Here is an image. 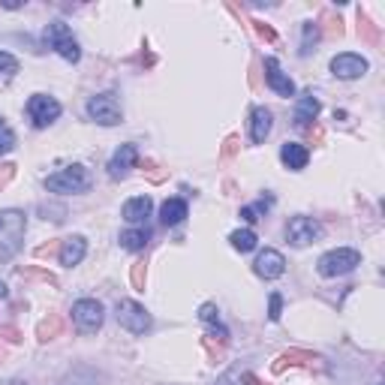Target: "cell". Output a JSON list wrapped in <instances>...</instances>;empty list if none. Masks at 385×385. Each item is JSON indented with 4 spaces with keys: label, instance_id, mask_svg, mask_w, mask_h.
Segmentation results:
<instances>
[{
    "label": "cell",
    "instance_id": "36",
    "mask_svg": "<svg viewBox=\"0 0 385 385\" xmlns=\"http://www.w3.org/2000/svg\"><path fill=\"white\" fill-rule=\"evenodd\" d=\"M0 334H4V340H9V343H18L21 340V334L16 328H9V325H6V328H0Z\"/></svg>",
    "mask_w": 385,
    "mask_h": 385
},
{
    "label": "cell",
    "instance_id": "35",
    "mask_svg": "<svg viewBox=\"0 0 385 385\" xmlns=\"http://www.w3.org/2000/svg\"><path fill=\"white\" fill-rule=\"evenodd\" d=\"M238 144H241V139H238V136H229V139H226V144H223V156H232V154L238 151Z\"/></svg>",
    "mask_w": 385,
    "mask_h": 385
},
{
    "label": "cell",
    "instance_id": "18",
    "mask_svg": "<svg viewBox=\"0 0 385 385\" xmlns=\"http://www.w3.org/2000/svg\"><path fill=\"white\" fill-rule=\"evenodd\" d=\"M151 208H154V202L148 196H136V199H130L124 205V220L132 223V226H142L144 223V217H151Z\"/></svg>",
    "mask_w": 385,
    "mask_h": 385
},
{
    "label": "cell",
    "instance_id": "11",
    "mask_svg": "<svg viewBox=\"0 0 385 385\" xmlns=\"http://www.w3.org/2000/svg\"><path fill=\"white\" fill-rule=\"evenodd\" d=\"M253 271H256L262 280H277L283 271H286V259H283V253H277V250H271V247H265L259 256H256V262H253Z\"/></svg>",
    "mask_w": 385,
    "mask_h": 385
},
{
    "label": "cell",
    "instance_id": "5",
    "mask_svg": "<svg viewBox=\"0 0 385 385\" xmlns=\"http://www.w3.org/2000/svg\"><path fill=\"white\" fill-rule=\"evenodd\" d=\"M103 319H105V313H103L100 301L81 298V301L72 304V322H76V328L81 334H96V331L103 328Z\"/></svg>",
    "mask_w": 385,
    "mask_h": 385
},
{
    "label": "cell",
    "instance_id": "3",
    "mask_svg": "<svg viewBox=\"0 0 385 385\" xmlns=\"http://www.w3.org/2000/svg\"><path fill=\"white\" fill-rule=\"evenodd\" d=\"M361 265V253L358 250H349V247H340V250H328L325 256H319L316 268L322 277H343L349 271H355Z\"/></svg>",
    "mask_w": 385,
    "mask_h": 385
},
{
    "label": "cell",
    "instance_id": "19",
    "mask_svg": "<svg viewBox=\"0 0 385 385\" xmlns=\"http://www.w3.org/2000/svg\"><path fill=\"white\" fill-rule=\"evenodd\" d=\"M319 115V100L313 93H304L295 105V127H310V120H316Z\"/></svg>",
    "mask_w": 385,
    "mask_h": 385
},
{
    "label": "cell",
    "instance_id": "14",
    "mask_svg": "<svg viewBox=\"0 0 385 385\" xmlns=\"http://www.w3.org/2000/svg\"><path fill=\"white\" fill-rule=\"evenodd\" d=\"M292 364L313 370V367H319V364H322V358H319V355H313V352H301V349H289V352H283L280 358L274 361L271 370H274V373H283L286 367H292Z\"/></svg>",
    "mask_w": 385,
    "mask_h": 385
},
{
    "label": "cell",
    "instance_id": "30",
    "mask_svg": "<svg viewBox=\"0 0 385 385\" xmlns=\"http://www.w3.org/2000/svg\"><path fill=\"white\" fill-rule=\"evenodd\" d=\"M358 33H364L370 42H379V30H377V24H373L361 9H358Z\"/></svg>",
    "mask_w": 385,
    "mask_h": 385
},
{
    "label": "cell",
    "instance_id": "25",
    "mask_svg": "<svg viewBox=\"0 0 385 385\" xmlns=\"http://www.w3.org/2000/svg\"><path fill=\"white\" fill-rule=\"evenodd\" d=\"M16 72H18V60L12 57L9 52H0V91H4L12 79H16Z\"/></svg>",
    "mask_w": 385,
    "mask_h": 385
},
{
    "label": "cell",
    "instance_id": "24",
    "mask_svg": "<svg viewBox=\"0 0 385 385\" xmlns=\"http://www.w3.org/2000/svg\"><path fill=\"white\" fill-rule=\"evenodd\" d=\"M229 241H232V247L238 250V253H250V250H256V232L253 229H238V232H232L229 235Z\"/></svg>",
    "mask_w": 385,
    "mask_h": 385
},
{
    "label": "cell",
    "instance_id": "26",
    "mask_svg": "<svg viewBox=\"0 0 385 385\" xmlns=\"http://www.w3.org/2000/svg\"><path fill=\"white\" fill-rule=\"evenodd\" d=\"M60 328H64L60 316H48V319L40 322V328H36V337H40V343H48V340H54V337L60 334Z\"/></svg>",
    "mask_w": 385,
    "mask_h": 385
},
{
    "label": "cell",
    "instance_id": "33",
    "mask_svg": "<svg viewBox=\"0 0 385 385\" xmlns=\"http://www.w3.org/2000/svg\"><path fill=\"white\" fill-rule=\"evenodd\" d=\"M12 178H16V166H12V163H4V166H0V187H6Z\"/></svg>",
    "mask_w": 385,
    "mask_h": 385
},
{
    "label": "cell",
    "instance_id": "32",
    "mask_svg": "<svg viewBox=\"0 0 385 385\" xmlns=\"http://www.w3.org/2000/svg\"><path fill=\"white\" fill-rule=\"evenodd\" d=\"M280 313H283V298L274 292V295H271V307H268V319L277 322V319H280Z\"/></svg>",
    "mask_w": 385,
    "mask_h": 385
},
{
    "label": "cell",
    "instance_id": "16",
    "mask_svg": "<svg viewBox=\"0 0 385 385\" xmlns=\"http://www.w3.org/2000/svg\"><path fill=\"white\" fill-rule=\"evenodd\" d=\"M271 124H274V117H271L268 108L256 105V108H253V115H250V139L256 142V144H262L265 139H268Z\"/></svg>",
    "mask_w": 385,
    "mask_h": 385
},
{
    "label": "cell",
    "instance_id": "1",
    "mask_svg": "<svg viewBox=\"0 0 385 385\" xmlns=\"http://www.w3.org/2000/svg\"><path fill=\"white\" fill-rule=\"evenodd\" d=\"M24 232H28V217L18 208L0 211V262H9L24 244Z\"/></svg>",
    "mask_w": 385,
    "mask_h": 385
},
{
    "label": "cell",
    "instance_id": "22",
    "mask_svg": "<svg viewBox=\"0 0 385 385\" xmlns=\"http://www.w3.org/2000/svg\"><path fill=\"white\" fill-rule=\"evenodd\" d=\"M148 238H151V232H148L144 226L127 229V232H120V247H124V250H132V253H139V250H144V244H148Z\"/></svg>",
    "mask_w": 385,
    "mask_h": 385
},
{
    "label": "cell",
    "instance_id": "9",
    "mask_svg": "<svg viewBox=\"0 0 385 385\" xmlns=\"http://www.w3.org/2000/svg\"><path fill=\"white\" fill-rule=\"evenodd\" d=\"M28 115L33 120V127H48V124H54V120L60 117V103L54 100V96H48V93H33L30 100H28Z\"/></svg>",
    "mask_w": 385,
    "mask_h": 385
},
{
    "label": "cell",
    "instance_id": "2",
    "mask_svg": "<svg viewBox=\"0 0 385 385\" xmlns=\"http://www.w3.org/2000/svg\"><path fill=\"white\" fill-rule=\"evenodd\" d=\"M45 190L60 192V196H72V192H88L91 190V172L84 166H67L60 172L45 178Z\"/></svg>",
    "mask_w": 385,
    "mask_h": 385
},
{
    "label": "cell",
    "instance_id": "20",
    "mask_svg": "<svg viewBox=\"0 0 385 385\" xmlns=\"http://www.w3.org/2000/svg\"><path fill=\"white\" fill-rule=\"evenodd\" d=\"M160 220L163 226H178L187 220V202L184 199H166L160 208Z\"/></svg>",
    "mask_w": 385,
    "mask_h": 385
},
{
    "label": "cell",
    "instance_id": "31",
    "mask_svg": "<svg viewBox=\"0 0 385 385\" xmlns=\"http://www.w3.org/2000/svg\"><path fill=\"white\" fill-rule=\"evenodd\" d=\"M144 277H148V271H144V262H136V265H132V271H130V280H132V286H136L139 292L144 289Z\"/></svg>",
    "mask_w": 385,
    "mask_h": 385
},
{
    "label": "cell",
    "instance_id": "28",
    "mask_svg": "<svg viewBox=\"0 0 385 385\" xmlns=\"http://www.w3.org/2000/svg\"><path fill=\"white\" fill-rule=\"evenodd\" d=\"M316 40H319V24H313V21H307L304 24V42H301V54H310L313 52V45H316Z\"/></svg>",
    "mask_w": 385,
    "mask_h": 385
},
{
    "label": "cell",
    "instance_id": "17",
    "mask_svg": "<svg viewBox=\"0 0 385 385\" xmlns=\"http://www.w3.org/2000/svg\"><path fill=\"white\" fill-rule=\"evenodd\" d=\"M280 160H283L289 168H292V172H301V168L307 166L310 154H307L304 144H298V142H286L283 148H280Z\"/></svg>",
    "mask_w": 385,
    "mask_h": 385
},
{
    "label": "cell",
    "instance_id": "34",
    "mask_svg": "<svg viewBox=\"0 0 385 385\" xmlns=\"http://www.w3.org/2000/svg\"><path fill=\"white\" fill-rule=\"evenodd\" d=\"M256 33L262 36V40H268V42H277V33H274V30L268 28V24H259V21H256Z\"/></svg>",
    "mask_w": 385,
    "mask_h": 385
},
{
    "label": "cell",
    "instance_id": "13",
    "mask_svg": "<svg viewBox=\"0 0 385 385\" xmlns=\"http://www.w3.org/2000/svg\"><path fill=\"white\" fill-rule=\"evenodd\" d=\"M265 69H268V72H265V79H268V88H271L274 93H280V96H295V81L280 69V64H277L274 57L265 60Z\"/></svg>",
    "mask_w": 385,
    "mask_h": 385
},
{
    "label": "cell",
    "instance_id": "37",
    "mask_svg": "<svg viewBox=\"0 0 385 385\" xmlns=\"http://www.w3.org/2000/svg\"><path fill=\"white\" fill-rule=\"evenodd\" d=\"M0 298H6V283H0Z\"/></svg>",
    "mask_w": 385,
    "mask_h": 385
},
{
    "label": "cell",
    "instance_id": "29",
    "mask_svg": "<svg viewBox=\"0 0 385 385\" xmlns=\"http://www.w3.org/2000/svg\"><path fill=\"white\" fill-rule=\"evenodd\" d=\"M12 148H16V132H12V130L6 127V120L0 117V156L9 154Z\"/></svg>",
    "mask_w": 385,
    "mask_h": 385
},
{
    "label": "cell",
    "instance_id": "15",
    "mask_svg": "<svg viewBox=\"0 0 385 385\" xmlns=\"http://www.w3.org/2000/svg\"><path fill=\"white\" fill-rule=\"evenodd\" d=\"M88 256V241L81 235H72V238H64L60 241V265L67 268H76V265Z\"/></svg>",
    "mask_w": 385,
    "mask_h": 385
},
{
    "label": "cell",
    "instance_id": "7",
    "mask_svg": "<svg viewBox=\"0 0 385 385\" xmlns=\"http://www.w3.org/2000/svg\"><path fill=\"white\" fill-rule=\"evenodd\" d=\"M88 117L93 124H103V127H115L120 124V103L115 93H96L88 100Z\"/></svg>",
    "mask_w": 385,
    "mask_h": 385
},
{
    "label": "cell",
    "instance_id": "27",
    "mask_svg": "<svg viewBox=\"0 0 385 385\" xmlns=\"http://www.w3.org/2000/svg\"><path fill=\"white\" fill-rule=\"evenodd\" d=\"M268 208H271V199H259L256 205H247V208H241V220L256 223V220H259V214H265Z\"/></svg>",
    "mask_w": 385,
    "mask_h": 385
},
{
    "label": "cell",
    "instance_id": "6",
    "mask_svg": "<svg viewBox=\"0 0 385 385\" xmlns=\"http://www.w3.org/2000/svg\"><path fill=\"white\" fill-rule=\"evenodd\" d=\"M115 316H117V322H120V328H127V331H132V334H144V331L151 328V313L144 310L139 301H130V298L117 301Z\"/></svg>",
    "mask_w": 385,
    "mask_h": 385
},
{
    "label": "cell",
    "instance_id": "8",
    "mask_svg": "<svg viewBox=\"0 0 385 385\" xmlns=\"http://www.w3.org/2000/svg\"><path fill=\"white\" fill-rule=\"evenodd\" d=\"M322 238V223L316 217H292L286 226V241L292 247H307V244H316Z\"/></svg>",
    "mask_w": 385,
    "mask_h": 385
},
{
    "label": "cell",
    "instance_id": "12",
    "mask_svg": "<svg viewBox=\"0 0 385 385\" xmlns=\"http://www.w3.org/2000/svg\"><path fill=\"white\" fill-rule=\"evenodd\" d=\"M139 163V151H136V144H120V148L115 151V156L108 160V178H127L130 175V168Z\"/></svg>",
    "mask_w": 385,
    "mask_h": 385
},
{
    "label": "cell",
    "instance_id": "4",
    "mask_svg": "<svg viewBox=\"0 0 385 385\" xmlns=\"http://www.w3.org/2000/svg\"><path fill=\"white\" fill-rule=\"evenodd\" d=\"M45 42L54 48V52L69 60V64H79V57H81V48L76 42V36H72V30L67 28V21H52L45 28Z\"/></svg>",
    "mask_w": 385,
    "mask_h": 385
},
{
    "label": "cell",
    "instance_id": "23",
    "mask_svg": "<svg viewBox=\"0 0 385 385\" xmlns=\"http://www.w3.org/2000/svg\"><path fill=\"white\" fill-rule=\"evenodd\" d=\"M199 319H202L205 325H208L211 331L220 334V340H223V343L229 340V331H226L223 325H220V316H217V307H214V304H202V310H199Z\"/></svg>",
    "mask_w": 385,
    "mask_h": 385
},
{
    "label": "cell",
    "instance_id": "21",
    "mask_svg": "<svg viewBox=\"0 0 385 385\" xmlns=\"http://www.w3.org/2000/svg\"><path fill=\"white\" fill-rule=\"evenodd\" d=\"M103 377L96 373L93 367H88V364H79V367H72L64 379H60V385H96Z\"/></svg>",
    "mask_w": 385,
    "mask_h": 385
},
{
    "label": "cell",
    "instance_id": "10",
    "mask_svg": "<svg viewBox=\"0 0 385 385\" xmlns=\"http://www.w3.org/2000/svg\"><path fill=\"white\" fill-rule=\"evenodd\" d=\"M367 60L361 57V54H352V52H343V54H337L331 60V76L337 79H343V81H352V79H361L367 72Z\"/></svg>",
    "mask_w": 385,
    "mask_h": 385
},
{
    "label": "cell",
    "instance_id": "38",
    "mask_svg": "<svg viewBox=\"0 0 385 385\" xmlns=\"http://www.w3.org/2000/svg\"><path fill=\"white\" fill-rule=\"evenodd\" d=\"M217 385H232V379H220V382H217Z\"/></svg>",
    "mask_w": 385,
    "mask_h": 385
}]
</instances>
